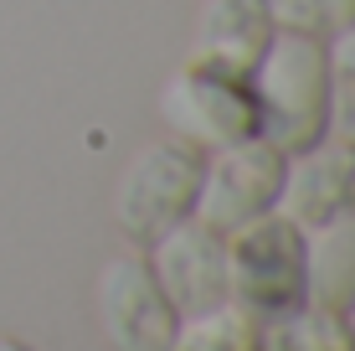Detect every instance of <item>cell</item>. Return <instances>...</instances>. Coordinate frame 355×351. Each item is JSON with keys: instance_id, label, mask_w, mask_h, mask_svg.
Segmentation results:
<instances>
[{"instance_id": "cell-1", "label": "cell", "mask_w": 355, "mask_h": 351, "mask_svg": "<svg viewBox=\"0 0 355 351\" xmlns=\"http://www.w3.org/2000/svg\"><path fill=\"white\" fill-rule=\"evenodd\" d=\"M252 99H258V135H268L284 155L324 140L329 129L324 42L299 31H273L263 63L252 67Z\"/></svg>"}, {"instance_id": "cell-2", "label": "cell", "mask_w": 355, "mask_h": 351, "mask_svg": "<svg viewBox=\"0 0 355 351\" xmlns=\"http://www.w3.org/2000/svg\"><path fill=\"white\" fill-rule=\"evenodd\" d=\"M222 263H227V300L258 320L309 300L304 295V227L278 207L222 233Z\"/></svg>"}, {"instance_id": "cell-3", "label": "cell", "mask_w": 355, "mask_h": 351, "mask_svg": "<svg viewBox=\"0 0 355 351\" xmlns=\"http://www.w3.org/2000/svg\"><path fill=\"white\" fill-rule=\"evenodd\" d=\"M201 161L206 150L180 135L150 140L144 150H134L114 186V222L134 248H150L170 222L191 217L196 186H201Z\"/></svg>"}, {"instance_id": "cell-4", "label": "cell", "mask_w": 355, "mask_h": 351, "mask_svg": "<svg viewBox=\"0 0 355 351\" xmlns=\"http://www.w3.org/2000/svg\"><path fill=\"white\" fill-rule=\"evenodd\" d=\"M284 165H288V155L268 135H248V140L206 150L191 217L206 222L211 233H232L248 217L273 212L278 191H284Z\"/></svg>"}, {"instance_id": "cell-5", "label": "cell", "mask_w": 355, "mask_h": 351, "mask_svg": "<svg viewBox=\"0 0 355 351\" xmlns=\"http://www.w3.org/2000/svg\"><path fill=\"white\" fill-rule=\"evenodd\" d=\"M160 119L170 124V135L216 150V145L248 140L258 135V99H252V78H237L227 67L211 63H191L165 83L160 93Z\"/></svg>"}, {"instance_id": "cell-6", "label": "cell", "mask_w": 355, "mask_h": 351, "mask_svg": "<svg viewBox=\"0 0 355 351\" xmlns=\"http://www.w3.org/2000/svg\"><path fill=\"white\" fill-rule=\"evenodd\" d=\"M98 325L114 351H170L175 341V305L155 284L144 253H119L98 274Z\"/></svg>"}, {"instance_id": "cell-7", "label": "cell", "mask_w": 355, "mask_h": 351, "mask_svg": "<svg viewBox=\"0 0 355 351\" xmlns=\"http://www.w3.org/2000/svg\"><path fill=\"white\" fill-rule=\"evenodd\" d=\"M155 284L175 305V316H201V310L227 305V263H222V233H211L196 217L170 222L150 248H144Z\"/></svg>"}, {"instance_id": "cell-8", "label": "cell", "mask_w": 355, "mask_h": 351, "mask_svg": "<svg viewBox=\"0 0 355 351\" xmlns=\"http://www.w3.org/2000/svg\"><path fill=\"white\" fill-rule=\"evenodd\" d=\"M278 212L293 217L299 227H320L340 212H355V145L350 140H314L288 155Z\"/></svg>"}, {"instance_id": "cell-9", "label": "cell", "mask_w": 355, "mask_h": 351, "mask_svg": "<svg viewBox=\"0 0 355 351\" xmlns=\"http://www.w3.org/2000/svg\"><path fill=\"white\" fill-rule=\"evenodd\" d=\"M268 42H273V16L263 0H201L191 63H211L237 78H252Z\"/></svg>"}, {"instance_id": "cell-10", "label": "cell", "mask_w": 355, "mask_h": 351, "mask_svg": "<svg viewBox=\"0 0 355 351\" xmlns=\"http://www.w3.org/2000/svg\"><path fill=\"white\" fill-rule=\"evenodd\" d=\"M304 295L340 316L355 305V212L304 227Z\"/></svg>"}, {"instance_id": "cell-11", "label": "cell", "mask_w": 355, "mask_h": 351, "mask_svg": "<svg viewBox=\"0 0 355 351\" xmlns=\"http://www.w3.org/2000/svg\"><path fill=\"white\" fill-rule=\"evenodd\" d=\"M258 351H355V336L340 310L299 300L258 320Z\"/></svg>"}, {"instance_id": "cell-12", "label": "cell", "mask_w": 355, "mask_h": 351, "mask_svg": "<svg viewBox=\"0 0 355 351\" xmlns=\"http://www.w3.org/2000/svg\"><path fill=\"white\" fill-rule=\"evenodd\" d=\"M170 351H258V316H248L232 300L201 316H180Z\"/></svg>"}, {"instance_id": "cell-13", "label": "cell", "mask_w": 355, "mask_h": 351, "mask_svg": "<svg viewBox=\"0 0 355 351\" xmlns=\"http://www.w3.org/2000/svg\"><path fill=\"white\" fill-rule=\"evenodd\" d=\"M273 31H299L314 42H329L345 26H355V0H263Z\"/></svg>"}, {"instance_id": "cell-14", "label": "cell", "mask_w": 355, "mask_h": 351, "mask_svg": "<svg viewBox=\"0 0 355 351\" xmlns=\"http://www.w3.org/2000/svg\"><path fill=\"white\" fill-rule=\"evenodd\" d=\"M329 57V129L324 135L355 145V26L324 42Z\"/></svg>"}, {"instance_id": "cell-15", "label": "cell", "mask_w": 355, "mask_h": 351, "mask_svg": "<svg viewBox=\"0 0 355 351\" xmlns=\"http://www.w3.org/2000/svg\"><path fill=\"white\" fill-rule=\"evenodd\" d=\"M0 351H31L26 341H16V336H0Z\"/></svg>"}, {"instance_id": "cell-16", "label": "cell", "mask_w": 355, "mask_h": 351, "mask_svg": "<svg viewBox=\"0 0 355 351\" xmlns=\"http://www.w3.org/2000/svg\"><path fill=\"white\" fill-rule=\"evenodd\" d=\"M345 325H350V336H355V305H350V310H345Z\"/></svg>"}]
</instances>
